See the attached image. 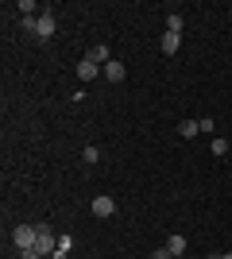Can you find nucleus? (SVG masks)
Instances as JSON below:
<instances>
[{
	"label": "nucleus",
	"instance_id": "f257e3e1",
	"mask_svg": "<svg viewBox=\"0 0 232 259\" xmlns=\"http://www.w3.org/2000/svg\"><path fill=\"white\" fill-rule=\"evenodd\" d=\"M23 27H27V31L31 35H39V39H51V35H55V12H39V16H27V20H23Z\"/></svg>",
	"mask_w": 232,
	"mask_h": 259
},
{
	"label": "nucleus",
	"instance_id": "f03ea898",
	"mask_svg": "<svg viewBox=\"0 0 232 259\" xmlns=\"http://www.w3.org/2000/svg\"><path fill=\"white\" fill-rule=\"evenodd\" d=\"M12 240H16V251L39 248V225H20L16 232H12Z\"/></svg>",
	"mask_w": 232,
	"mask_h": 259
},
{
	"label": "nucleus",
	"instance_id": "7ed1b4c3",
	"mask_svg": "<svg viewBox=\"0 0 232 259\" xmlns=\"http://www.w3.org/2000/svg\"><path fill=\"white\" fill-rule=\"evenodd\" d=\"M55 248H58V236H55L47 225H39V255L51 259V255H55Z\"/></svg>",
	"mask_w": 232,
	"mask_h": 259
},
{
	"label": "nucleus",
	"instance_id": "20e7f679",
	"mask_svg": "<svg viewBox=\"0 0 232 259\" xmlns=\"http://www.w3.org/2000/svg\"><path fill=\"white\" fill-rule=\"evenodd\" d=\"M85 58H89V62H97L101 70H105V66L112 62V58H109V47H105V43H93V47H89V54H85Z\"/></svg>",
	"mask_w": 232,
	"mask_h": 259
},
{
	"label": "nucleus",
	"instance_id": "39448f33",
	"mask_svg": "<svg viewBox=\"0 0 232 259\" xmlns=\"http://www.w3.org/2000/svg\"><path fill=\"white\" fill-rule=\"evenodd\" d=\"M105 74V70H101L97 62H89V58H81V66H77V77H81V81H93V77H101Z\"/></svg>",
	"mask_w": 232,
	"mask_h": 259
},
{
	"label": "nucleus",
	"instance_id": "423d86ee",
	"mask_svg": "<svg viewBox=\"0 0 232 259\" xmlns=\"http://www.w3.org/2000/svg\"><path fill=\"white\" fill-rule=\"evenodd\" d=\"M112 213H116L112 197H93V217H112Z\"/></svg>",
	"mask_w": 232,
	"mask_h": 259
},
{
	"label": "nucleus",
	"instance_id": "0eeeda50",
	"mask_svg": "<svg viewBox=\"0 0 232 259\" xmlns=\"http://www.w3.org/2000/svg\"><path fill=\"white\" fill-rule=\"evenodd\" d=\"M163 248L170 251V259H182V255H186V236H170Z\"/></svg>",
	"mask_w": 232,
	"mask_h": 259
},
{
	"label": "nucleus",
	"instance_id": "6e6552de",
	"mask_svg": "<svg viewBox=\"0 0 232 259\" xmlns=\"http://www.w3.org/2000/svg\"><path fill=\"white\" fill-rule=\"evenodd\" d=\"M159 47H163V54H174L178 47H182V31H166V35H163V43H159Z\"/></svg>",
	"mask_w": 232,
	"mask_h": 259
},
{
	"label": "nucleus",
	"instance_id": "1a4fd4ad",
	"mask_svg": "<svg viewBox=\"0 0 232 259\" xmlns=\"http://www.w3.org/2000/svg\"><path fill=\"white\" fill-rule=\"evenodd\" d=\"M70 251H74V236H58V248H55V255H51V259H66Z\"/></svg>",
	"mask_w": 232,
	"mask_h": 259
},
{
	"label": "nucleus",
	"instance_id": "9d476101",
	"mask_svg": "<svg viewBox=\"0 0 232 259\" xmlns=\"http://www.w3.org/2000/svg\"><path fill=\"white\" fill-rule=\"evenodd\" d=\"M105 77H109V81H124V62H116V58H112V62L105 66Z\"/></svg>",
	"mask_w": 232,
	"mask_h": 259
},
{
	"label": "nucleus",
	"instance_id": "9b49d317",
	"mask_svg": "<svg viewBox=\"0 0 232 259\" xmlns=\"http://www.w3.org/2000/svg\"><path fill=\"white\" fill-rule=\"evenodd\" d=\"M198 132H201V124H198V120H182V124H178V136H186V140H194Z\"/></svg>",
	"mask_w": 232,
	"mask_h": 259
},
{
	"label": "nucleus",
	"instance_id": "f8f14e48",
	"mask_svg": "<svg viewBox=\"0 0 232 259\" xmlns=\"http://www.w3.org/2000/svg\"><path fill=\"white\" fill-rule=\"evenodd\" d=\"M166 31H182V12H170V16H166Z\"/></svg>",
	"mask_w": 232,
	"mask_h": 259
},
{
	"label": "nucleus",
	"instance_id": "ddd939ff",
	"mask_svg": "<svg viewBox=\"0 0 232 259\" xmlns=\"http://www.w3.org/2000/svg\"><path fill=\"white\" fill-rule=\"evenodd\" d=\"M228 151V140H224V136H217V140H213V155H224Z\"/></svg>",
	"mask_w": 232,
	"mask_h": 259
},
{
	"label": "nucleus",
	"instance_id": "4468645a",
	"mask_svg": "<svg viewBox=\"0 0 232 259\" xmlns=\"http://www.w3.org/2000/svg\"><path fill=\"white\" fill-rule=\"evenodd\" d=\"M81 159H85V162H97V159H101V147H85V151H81Z\"/></svg>",
	"mask_w": 232,
	"mask_h": 259
},
{
	"label": "nucleus",
	"instance_id": "2eb2a0df",
	"mask_svg": "<svg viewBox=\"0 0 232 259\" xmlns=\"http://www.w3.org/2000/svg\"><path fill=\"white\" fill-rule=\"evenodd\" d=\"M147 259H170V251H166V248H155V251H151Z\"/></svg>",
	"mask_w": 232,
	"mask_h": 259
},
{
	"label": "nucleus",
	"instance_id": "dca6fc26",
	"mask_svg": "<svg viewBox=\"0 0 232 259\" xmlns=\"http://www.w3.org/2000/svg\"><path fill=\"white\" fill-rule=\"evenodd\" d=\"M20 259H43V255H39V248H31V251H20Z\"/></svg>",
	"mask_w": 232,
	"mask_h": 259
},
{
	"label": "nucleus",
	"instance_id": "f3484780",
	"mask_svg": "<svg viewBox=\"0 0 232 259\" xmlns=\"http://www.w3.org/2000/svg\"><path fill=\"white\" fill-rule=\"evenodd\" d=\"M221 259H232V251H224V255H221Z\"/></svg>",
	"mask_w": 232,
	"mask_h": 259
},
{
	"label": "nucleus",
	"instance_id": "a211bd4d",
	"mask_svg": "<svg viewBox=\"0 0 232 259\" xmlns=\"http://www.w3.org/2000/svg\"><path fill=\"white\" fill-rule=\"evenodd\" d=\"M205 259H217V255H205Z\"/></svg>",
	"mask_w": 232,
	"mask_h": 259
},
{
	"label": "nucleus",
	"instance_id": "6ab92c4d",
	"mask_svg": "<svg viewBox=\"0 0 232 259\" xmlns=\"http://www.w3.org/2000/svg\"><path fill=\"white\" fill-rule=\"evenodd\" d=\"M217 259H221V255H217Z\"/></svg>",
	"mask_w": 232,
	"mask_h": 259
}]
</instances>
